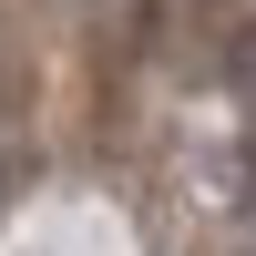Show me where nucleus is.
I'll use <instances>...</instances> for the list:
<instances>
[{"label":"nucleus","mask_w":256,"mask_h":256,"mask_svg":"<svg viewBox=\"0 0 256 256\" xmlns=\"http://www.w3.org/2000/svg\"><path fill=\"white\" fill-rule=\"evenodd\" d=\"M236 82H246V92H256V31L236 41Z\"/></svg>","instance_id":"f257e3e1"}]
</instances>
